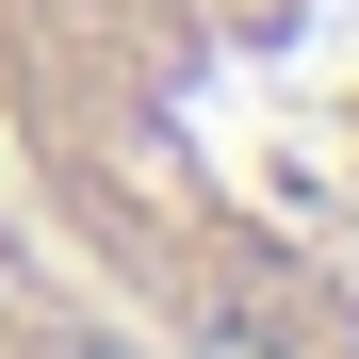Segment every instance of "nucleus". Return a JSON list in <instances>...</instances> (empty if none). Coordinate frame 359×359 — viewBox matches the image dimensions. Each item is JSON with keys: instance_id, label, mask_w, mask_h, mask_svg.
I'll list each match as a JSON object with an SVG mask.
<instances>
[{"instance_id": "nucleus-1", "label": "nucleus", "mask_w": 359, "mask_h": 359, "mask_svg": "<svg viewBox=\"0 0 359 359\" xmlns=\"http://www.w3.org/2000/svg\"><path fill=\"white\" fill-rule=\"evenodd\" d=\"M0 163L147 359H359V0H0Z\"/></svg>"}, {"instance_id": "nucleus-2", "label": "nucleus", "mask_w": 359, "mask_h": 359, "mask_svg": "<svg viewBox=\"0 0 359 359\" xmlns=\"http://www.w3.org/2000/svg\"><path fill=\"white\" fill-rule=\"evenodd\" d=\"M0 359H147L131 327L98 311V278L49 245V212L17 196V163H0Z\"/></svg>"}]
</instances>
